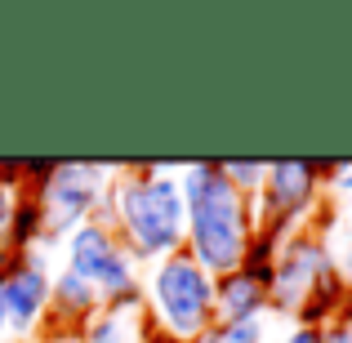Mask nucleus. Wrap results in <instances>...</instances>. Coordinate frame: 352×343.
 <instances>
[{
  "label": "nucleus",
  "instance_id": "nucleus-1",
  "mask_svg": "<svg viewBox=\"0 0 352 343\" xmlns=\"http://www.w3.org/2000/svg\"><path fill=\"white\" fill-rule=\"evenodd\" d=\"M179 188H183V206H188V241H183V250L214 281L245 267V258L254 254V241H258L254 197L236 192L219 161L183 165Z\"/></svg>",
  "mask_w": 352,
  "mask_h": 343
},
{
  "label": "nucleus",
  "instance_id": "nucleus-2",
  "mask_svg": "<svg viewBox=\"0 0 352 343\" xmlns=\"http://www.w3.org/2000/svg\"><path fill=\"white\" fill-rule=\"evenodd\" d=\"M107 223L138 267L179 254L188 241V206H183L179 170L170 165H125L112 179Z\"/></svg>",
  "mask_w": 352,
  "mask_h": 343
},
{
  "label": "nucleus",
  "instance_id": "nucleus-3",
  "mask_svg": "<svg viewBox=\"0 0 352 343\" xmlns=\"http://www.w3.org/2000/svg\"><path fill=\"white\" fill-rule=\"evenodd\" d=\"M267 312L290 317L294 326H330L335 317L352 312V299L339 281L330 236L317 228H299L281 236L267 258Z\"/></svg>",
  "mask_w": 352,
  "mask_h": 343
},
{
  "label": "nucleus",
  "instance_id": "nucleus-4",
  "mask_svg": "<svg viewBox=\"0 0 352 343\" xmlns=\"http://www.w3.org/2000/svg\"><path fill=\"white\" fill-rule=\"evenodd\" d=\"M143 303H147V317H152L156 335L197 343L214 326V276L188 250H179V254L147 267Z\"/></svg>",
  "mask_w": 352,
  "mask_h": 343
},
{
  "label": "nucleus",
  "instance_id": "nucleus-5",
  "mask_svg": "<svg viewBox=\"0 0 352 343\" xmlns=\"http://www.w3.org/2000/svg\"><path fill=\"white\" fill-rule=\"evenodd\" d=\"M125 165H94V161H54L50 179L27 188L41 214V245L72 236L80 223H107L112 179Z\"/></svg>",
  "mask_w": 352,
  "mask_h": 343
},
{
  "label": "nucleus",
  "instance_id": "nucleus-6",
  "mask_svg": "<svg viewBox=\"0 0 352 343\" xmlns=\"http://www.w3.org/2000/svg\"><path fill=\"white\" fill-rule=\"evenodd\" d=\"M321 165L317 161H267V174L254 192V223L258 241L276 245L281 236L308 228V219L321 206Z\"/></svg>",
  "mask_w": 352,
  "mask_h": 343
},
{
  "label": "nucleus",
  "instance_id": "nucleus-7",
  "mask_svg": "<svg viewBox=\"0 0 352 343\" xmlns=\"http://www.w3.org/2000/svg\"><path fill=\"white\" fill-rule=\"evenodd\" d=\"M58 245H63V267L76 272L103 303L143 290L134 254H129L125 241L112 232V223H98V219L94 223H80L72 236H63Z\"/></svg>",
  "mask_w": 352,
  "mask_h": 343
},
{
  "label": "nucleus",
  "instance_id": "nucleus-8",
  "mask_svg": "<svg viewBox=\"0 0 352 343\" xmlns=\"http://www.w3.org/2000/svg\"><path fill=\"white\" fill-rule=\"evenodd\" d=\"M50 263H45V250H23L14 254L0 294H5V312H9V335L18 343H27L32 335H41V326L50 321Z\"/></svg>",
  "mask_w": 352,
  "mask_h": 343
},
{
  "label": "nucleus",
  "instance_id": "nucleus-9",
  "mask_svg": "<svg viewBox=\"0 0 352 343\" xmlns=\"http://www.w3.org/2000/svg\"><path fill=\"white\" fill-rule=\"evenodd\" d=\"M267 317V263L250 258L245 267L214 281V321H254Z\"/></svg>",
  "mask_w": 352,
  "mask_h": 343
},
{
  "label": "nucleus",
  "instance_id": "nucleus-10",
  "mask_svg": "<svg viewBox=\"0 0 352 343\" xmlns=\"http://www.w3.org/2000/svg\"><path fill=\"white\" fill-rule=\"evenodd\" d=\"M152 335L156 330H152V317H147L143 290L103 303V308L80 326V339L85 343H152Z\"/></svg>",
  "mask_w": 352,
  "mask_h": 343
},
{
  "label": "nucleus",
  "instance_id": "nucleus-11",
  "mask_svg": "<svg viewBox=\"0 0 352 343\" xmlns=\"http://www.w3.org/2000/svg\"><path fill=\"white\" fill-rule=\"evenodd\" d=\"M98 308H103V299H98L76 272H67V267L54 272V281H50V326H76L80 330Z\"/></svg>",
  "mask_w": 352,
  "mask_h": 343
},
{
  "label": "nucleus",
  "instance_id": "nucleus-12",
  "mask_svg": "<svg viewBox=\"0 0 352 343\" xmlns=\"http://www.w3.org/2000/svg\"><path fill=\"white\" fill-rule=\"evenodd\" d=\"M197 343H267V317H254V321H214Z\"/></svg>",
  "mask_w": 352,
  "mask_h": 343
},
{
  "label": "nucleus",
  "instance_id": "nucleus-13",
  "mask_svg": "<svg viewBox=\"0 0 352 343\" xmlns=\"http://www.w3.org/2000/svg\"><path fill=\"white\" fill-rule=\"evenodd\" d=\"M23 201V183H18V165H0V241L9 236L14 210Z\"/></svg>",
  "mask_w": 352,
  "mask_h": 343
},
{
  "label": "nucleus",
  "instance_id": "nucleus-14",
  "mask_svg": "<svg viewBox=\"0 0 352 343\" xmlns=\"http://www.w3.org/2000/svg\"><path fill=\"white\" fill-rule=\"evenodd\" d=\"M219 165H223L228 183H232L236 192H245V197H254L263 174H267V161H219Z\"/></svg>",
  "mask_w": 352,
  "mask_h": 343
},
{
  "label": "nucleus",
  "instance_id": "nucleus-15",
  "mask_svg": "<svg viewBox=\"0 0 352 343\" xmlns=\"http://www.w3.org/2000/svg\"><path fill=\"white\" fill-rule=\"evenodd\" d=\"M330 254H335L339 281H344V290H348V299H352V223L339 228V236L330 241Z\"/></svg>",
  "mask_w": 352,
  "mask_h": 343
},
{
  "label": "nucleus",
  "instance_id": "nucleus-16",
  "mask_svg": "<svg viewBox=\"0 0 352 343\" xmlns=\"http://www.w3.org/2000/svg\"><path fill=\"white\" fill-rule=\"evenodd\" d=\"M27 343H85V339H80L76 326H50V321H45L41 335H32Z\"/></svg>",
  "mask_w": 352,
  "mask_h": 343
},
{
  "label": "nucleus",
  "instance_id": "nucleus-17",
  "mask_svg": "<svg viewBox=\"0 0 352 343\" xmlns=\"http://www.w3.org/2000/svg\"><path fill=\"white\" fill-rule=\"evenodd\" d=\"M281 343H326V330H321V326H303V321H299V326H290L281 335Z\"/></svg>",
  "mask_w": 352,
  "mask_h": 343
},
{
  "label": "nucleus",
  "instance_id": "nucleus-18",
  "mask_svg": "<svg viewBox=\"0 0 352 343\" xmlns=\"http://www.w3.org/2000/svg\"><path fill=\"white\" fill-rule=\"evenodd\" d=\"M321 330H326V343H352V312L335 317L330 326H321Z\"/></svg>",
  "mask_w": 352,
  "mask_h": 343
},
{
  "label": "nucleus",
  "instance_id": "nucleus-19",
  "mask_svg": "<svg viewBox=\"0 0 352 343\" xmlns=\"http://www.w3.org/2000/svg\"><path fill=\"white\" fill-rule=\"evenodd\" d=\"M14 335H9V312H5V294H0V343H9Z\"/></svg>",
  "mask_w": 352,
  "mask_h": 343
},
{
  "label": "nucleus",
  "instance_id": "nucleus-20",
  "mask_svg": "<svg viewBox=\"0 0 352 343\" xmlns=\"http://www.w3.org/2000/svg\"><path fill=\"white\" fill-rule=\"evenodd\" d=\"M9 263H14V250L0 241V281H5V272H9Z\"/></svg>",
  "mask_w": 352,
  "mask_h": 343
},
{
  "label": "nucleus",
  "instance_id": "nucleus-21",
  "mask_svg": "<svg viewBox=\"0 0 352 343\" xmlns=\"http://www.w3.org/2000/svg\"><path fill=\"white\" fill-rule=\"evenodd\" d=\"M152 343H183V339H165V335H152Z\"/></svg>",
  "mask_w": 352,
  "mask_h": 343
}]
</instances>
